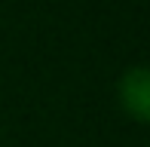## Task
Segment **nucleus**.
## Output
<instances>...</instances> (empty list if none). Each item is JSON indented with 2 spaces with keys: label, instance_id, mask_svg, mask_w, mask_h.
Returning a JSON list of instances; mask_svg holds the SVG:
<instances>
[{
  "label": "nucleus",
  "instance_id": "obj_1",
  "mask_svg": "<svg viewBox=\"0 0 150 147\" xmlns=\"http://www.w3.org/2000/svg\"><path fill=\"white\" fill-rule=\"evenodd\" d=\"M117 95H120V107L135 123H147L150 119V74L144 64H135L120 77Z\"/></svg>",
  "mask_w": 150,
  "mask_h": 147
}]
</instances>
